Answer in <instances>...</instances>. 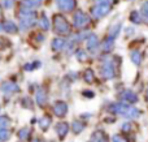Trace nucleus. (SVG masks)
Here are the masks:
<instances>
[{
  "mask_svg": "<svg viewBox=\"0 0 148 142\" xmlns=\"http://www.w3.org/2000/svg\"><path fill=\"white\" fill-rule=\"evenodd\" d=\"M109 111L116 115L123 116L126 119H138L140 116V111L135 107H131L130 104L122 103V102H116L109 104Z\"/></svg>",
  "mask_w": 148,
  "mask_h": 142,
  "instance_id": "obj_1",
  "label": "nucleus"
},
{
  "mask_svg": "<svg viewBox=\"0 0 148 142\" xmlns=\"http://www.w3.org/2000/svg\"><path fill=\"white\" fill-rule=\"evenodd\" d=\"M18 18H20V23H18V29L21 31H26L27 29L33 28L36 22V13L34 10H26L21 9L18 13Z\"/></svg>",
  "mask_w": 148,
  "mask_h": 142,
  "instance_id": "obj_2",
  "label": "nucleus"
},
{
  "mask_svg": "<svg viewBox=\"0 0 148 142\" xmlns=\"http://www.w3.org/2000/svg\"><path fill=\"white\" fill-rule=\"evenodd\" d=\"M52 25H53V31L57 35H66L70 33V23L62 14H55L52 18Z\"/></svg>",
  "mask_w": 148,
  "mask_h": 142,
  "instance_id": "obj_3",
  "label": "nucleus"
},
{
  "mask_svg": "<svg viewBox=\"0 0 148 142\" xmlns=\"http://www.w3.org/2000/svg\"><path fill=\"white\" fill-rule=\"evenodd\" d=\"M101 76L104 80H113L116 77L114 63L110 59H107L101 65Z\"/></svg>",
  "mask_w": 148,
  "mask_h": 142,
  "instance_id": "obj_4",
  "label": "nucleus"
},
{
  "mask_svg": "<svg viewBox=\"0 0 148 142\" xmlns=\"http://www.w3.org/2000/svg\"><path fill=\"white\" fill-rule=\"evenodd\" d=\"M110 10H112V5L110 4H100V3H97V4L91 9V14L94 18L99 20V18L105 17Z\"/></svg>",
  "mask_w": 148,
  "mask_h": 142,
  "instance_id": "obj_5",
  "label": "nucleus"
},
{
  "mask_svg": "<svg viewBox=\"0 0 148 142\" xmlns=\"http://www.w3.org/2000/svg\"><path fill=\"white\" fill-rule=\"evenodd\" d=\"M90 17L83 12V10H77L73 16V25L77 29H83L86 25H88Z\"/></svg>",
  "mask_w": 148,
  "mask_h": 142,
  "instance_id": "obj_6",
  "label": "nucleus"
},
{
  "mask_svg": "<svg viewBox=\"0 0 148 142\" xmlns=\"http://www.w3.org/2000/svg\"><path fill=\"white\" fill-rule=\"evenodd\" d=\"M56 1V5L60 10L62 12H73L77 7V0H55Z\"/></svg>",
  "mask_w": 148,
  "mask_h": 142,
  "instance_id": "obj_7",
  "label": "nucleus"
},
{
  "mask_svg": "<svg viewBox=\"0 0 148 142\" xmlns=\"http://www.w3.org/2000/svg\"><path fill=\"white\" fill-rule=\"evenodd\" d=\"M120 98H121V101H122V103H126V104H134L139 101L138 95H136L133 90H130V89L123 90L122 93L120 94Z\"/></svg>",
  "mask_w": 148,
  "mask_h": 142,
  "instance_id": "obj_8",
  "label": "nucleus"
},
{
  "mask_svg": "<svg viewBox=\"0 0 148 142\" xmlns=\"http://www.w3.org/2000/svg\"><path fill=\"white\" fill-rule=\"evenodd\" d=\"M0 90L5 94L12 95V94H16L20 91V86H18L17 83L12 82V81H4V82L0 85Z\"/></svg>",
  "mask_w": 148,
  "mask_h": 142,
  "instance_id": "obj_9",
  "label": "nucleus"
},
{
  "mask_svg": "<svg viewBox=\"0 0 148 142\" xmlns=\"http://www.w3.org/2000/svg\"><path fill=\"white\" fill-rule=\"evenodd\" d=\"M53 114L57 117H65L68 114V104L64 101H57L53 104Z\"/></svg>",
  "mask_w": 148,
  "mask_h": 142,
  "instance_id": "obj_10",
  "label": "nucleus"
},
{
  "mask_svg": "<svg viewBox=\"0 0 148 142\" xmlns=\"http://www.w3.org/2000/svg\"><path fill=\"white\" fill-rule=\"evenodd\" d=\"M0 31H4V33H8V34H16L18 31V26L13 21L7 20L0 22Z\"/></svg>",
  "mask_w": 148,
  "mask_h": 142,
  "instance_id": "obj_11",
  "label": "nucleus"
},
{
  "mask_svg": "<svg viewBox=\"0 0 148 142\" xmlns=\"http://www.w3.org/2000/svg\"><path fill=\"white\" fill-rule=\"evenodd\" d=\"M86 46L90 52H95L99 48V38H97L96 34H88L86 39Z\"/></svg>",
  "mask_w": 148,
  "mask_h": 142,
  "instance_id": "obj_12",
  "label": "nucleus"
},
{
  "mask_svg": "<svg viewBox=\"0 0 148 142\" xmlns=\"http://www.w3.org/2000/svg\"><path fill=\"white\" fill-rule=\"evenodd\" d=\"M55 130H56L57 136H59L60 140H64L65 137H66V134L69 133V124L65 121H60L56 124V127H55Z\"/></svg>",
  "mask_w": 148,
  "mask_h": 142,
  "instance_id": "obj_13",
  "label": "nucleus"
},
{
  "mask_svg": "<svg viewBox=\"0 0 148 142\" xmlns=\"http://www.w3.org/2000/svg\"><path fill=\"white\" fill-rule=\"evenodd\" d=\"M47 99H48L47 91L44 90L43 88H40L38 91H36V94H35V102H36V104H38V106H40V107L46 106Z\"/></svg>",
  "mask_w": 148,
  "mask_h": 142,
  "instance_id": "obj_14",
  "label": "nucleus"
},
{
  "mask_svg": "<svg viewBox=\"0 0 148 142\" xmlns=\"http://www.w3.org/2000/svg\"><path fill=\"white\" fill-rule=\"evenodd\" d=\"M42 0H23L22 1V8L21 9H26V10H34L38 7H40Z\"/></svg>",
  "mask_w": 148,
  "mask_h": 142,
  "instance_id": "obj_15",
  "label": "nucleus"
},
{
  "mask_svg": "<svg viewBox=\"0 0 148 142\" xmlns=\"http://www.w3.org/2000/svg\"><path fill=\"white\" fill-rule=\"evenodd\" d=\"M88 142H109L108 141V136L105 134L103 130H96V132L92 133L91 138H90Z\"/></svg>",
  "mask_w": 148,
  "mask_h": 142,
  "instance_id": "obj_16",
  "label": "nucleus"
},
{
  "mask_svg": "<svg viewBox=\"0 0 148 142\" xmlns=\"http://www.w3.org/2000/svg\"><path fill=\"white\" fill-rule=\"evenodd\" d=\"M65 46H66V42L61 37H57V38H55L52 41V48H53V51H61V50L65 48Z\"/></svg>",
  "mask_w": 148,
  "mask_h": 142,
  "instance_id": "obj_17",
  "label": "nucleus"
},
{
  "mask_svg": "<svg viewBox=\"0 0 148 142\" xmlns=\"http://www.w3.org/2000/svg\"><path fill=\"white\" fill-rule=\"evenodd\" d=\"M84 128H86V123L81 121V120H74L72 123V130L75 134H79L81 132H83Z\"/></svg>",
  "mask_w": 148,
  "mask_h": 142,
  "instance_id": "obj_18",
  "label": "nucleus"
},
{
  "mask_svg": "<svg viewBox=\"0 0 148 142\" xmlns=\"http://www.w3.org/2000/svg\"><path fill=\"white\" fill-rule=\"evenodd\" d=\"M38 125H39V128H40L43 132H47V130H48V128H49V125H51V117H49V116L40 117V119H39V121H38Z\"/></svg>",
  "mask_w": 148,
  "mask_h": 142,
  "instance_id": "obj_19",
  "label": "nucleus"
},
{
  "mask_svg": "<svg viewBox=\"0 0 148 142\" xmlns=\"http://www.w3.org/2000/svg\"><path fill=\"white\" fill-rule=\"evenodd\" d=\"M113 47H114V39H112V38H105L104 39V42H103V44H101V50L104 52H109V51H112L113 50Z\"/></svg>",
  "mask_w": 148,
  "mask_h": 142,
  "instance_id": "obj_20",
  "label": "nucleus"
},
{
  "mask_svg": "<svg viewBox=\"0 0 148 142\" xmlns=\"http://www.w3.org/2000/svg\"><path fill=\"white\" fill-rule=\"evenodd\" d=\"M38 23H39V26H40L43 30H48L49 26H51V22H49L48 17H47L44 13H42V16H40V18H39Z\"/></svg>",
  "mask_w": 148,
  "mask_h": 142,
  "instance_id": "obj_21",
  "label": "nucleus"
},
{
  "mask_svg": "<svg viewBox=\"0 0 148 142\" xmlns=\"http://www.w3.org/2000/svg\"><path fill=\"white\" fill-rule=\"evenodd\" d=\"M120 31H121V22L114 23V25L109 29V35H108V37H109V38H112V39H116L118 37V34H120Z\"/></svg>",
  "mask_w": 148,
  "mask_h": 142,
  "instance_id": "obj_22",
  "label": "nucleus"
},
{
  "mask_svg": "<svg viewBox=\"0 0 148 142\" xmlns=\"http://www.w3.org/2000/svg\"><path fill=\"white\" fill-rule=\"evenodd\" d=\"M130 21L134 22L135 25H139V23L143 21V17H142V14L138 12V10H133L130 14Z\"/></svg>",
  "mask_w": 148,
  "mask_h": 142,
  "instance_id": "obj_23",
  "label": "nucleus"
},
{
  "mask_svg": "<svg viewBox=\"0 0 148 142\" xmlns=\"http://www.w3.org/2000/svg\"><path fill=\"white\" fill-rule=\"evenodd\" d=\"M83 78H84V81H86L87 83H91V82H94V78H95L94 70H92V69H90V68H87V69L84 70V73H83Z\"/></svg>",
  "mask_w": 148,
  "mask_h": 142,
  "instance_id": "obj_24",
  "label": "nucleus"
},
{
  "mask_svg": "<svg viewBox=\"0 0 148 142\" xmlns=\"http://www.w3.org/2000/svg\"><path fill=\"white\" fill-rule=\"evenodd\" d=\"M130 59L135 65H139L142 63V54L139 51H133L130 54Z\"/></svg>",
  "mask_w": 148,
  "mask_h": 142,
  "instance_id": "obj_25",
  "label": "nucleus"
},
{
  "mask_svg": "<svg viewBox=\"0 0 148 142\" xmlns=\"http://www.w3.org/2000/svg\"><path fill=\"white\" fill-rule=\"evenodd\" d=\"M17 136H18V138H20V141H25V140H27L29 136H30V130H29L27 128H22V129L17 133Z\"/></svg>",
  "mask_w": 148,
  "mask_h": 142,
  "instance_id": "obj_26",
  "label": "nucleus"
},
{
  "mask_svg": "<svg viewBox=\"0 0 148 142\" xmlns=\"http://www.w3.org/2000/svg\"><path fill=\"white\" fill-rule=\"evenodd\" d=\"M142 17H143L144 22L148 25V1H144L142 5Z\"/></svg>",
  "mask_w": 148,
  "mask_h": 142,
  "instance_id": "obj_27",
  "label": "nucleus"
},
{
  "mask_svg": "<svg viewBox=\"0 0 148 142\" xmlns=\"http://www.w3.org/2000/svg\"><path fill=\"white\" fill-rule=\"evenodd\" d=\"M9 137H10V132L7 129V128L0 129V142H5Z\"/></svg>",
  "mask_w": 148,
  "mask_h": 142,
  "instance_id": "obj_28",
  "label": "nucleus"
},
{
  "mask_svg": "<svg viewBox=\"0 0 148 142\" xmlns=\"http://www.w3.org/2000/svg\"><path fill=\"white\" fill-rule=\"evenodd\" d=\"M75 56L79 61H86L87 60V54H86L84 50H78V51L75 52Z\"/></svg>",
  "mask_w": 148,
  "mask_h": 142,
  "instance_id": "obj_29",
  "label": "nucleus"
},
{
  "mask_svg": "<svg viewBox=\"0 0 148 142\" xmlns=\"http://www.w3.org/2000/svg\"><path fill=\"white\" fill-rule=\"evenodd\" d=\"M10 120L8 119L7 116H0V129H3V128H7L8 125H9Z\"/></svg>",
  "mask_w": 148,
  "mask_h": 142,
  "instance_id": "obj_30",
  "label": "nucleus"
},
{
  "mask_svg": "<svg viewBox=\"0 0 148 142\" xmlns=\"http://www.w3.org/2000/svg\"><path fill=\"white\" fill-rule=\"evenodd\" d=\"M40 63L39 61H35V63H31V64H26L25 65V70H34V69H36L38 67H40Z\"/></svg>",
  "mask_w": 148,
  "mask_h": 142,
  "instance_id": "obj_31",
  "label": "nucleus"
},
{
  "mask_svg": "<svg viewBox=\"0 0 148 142\" xmlns=\"http://www.w3.org/2000/svg\"><path fill=\"white\" fill-rule=\"evenodd\" d=\"M1 4H3V7H4L5 9H9V8L13 7V4H14V0H3Z\"/></svg>",
  "mask_w": 148,
  "mask_h": 142,
  "instance_id": "obj_32",
  "label": "nucleus"
},
{
  "mask_svg": "<svg viewBox=\"0 0 148 142\" xmlns=\"http://www.w3.org/2000/svg\"><path fill=\"white\" fill-rule=\"evenodd\" d=\"M112 142H127V141H126L125 138L122 137V136L114 134V136H113V138H112Z\"/></svg>",
  "mask_w": 148,
  "mask_h": 142,
  "instance_id": "obj_33",
  "label": "nucleus"
},
{
  "mask_svg": "<svg viewBox=\"0 0 148 142\" xmlns=\"http://www.w3.org/2000/svg\"><path fill=\"white\" fill-rule=\"evenodd\" d=\"M5 47H7V41L0 37V48H5Z\"/></svg>",
  "mask_w": 148,
  "mask_h": 142,
  "instance_id": "obj_34",
  "label": "nucleus"
},
{
  "mask_svg": "<svg viewBox=\"0 0 148 142\" xmlns=\"http://www.w3.org/2000/svg\"><path fill=\"white\" fill-rule=\"evenodd\" d=\"M130 128H131V125L129 124V123H125V124L122 125V129L125 130V132H129V130H130Z\"/></svg>",
  "mask_w": 148,
  "mask_h": 142,
  "instance_id": "obj_35",
  "label": "nucleus"
},
{
  "mask_svg": "<svg viewBox=\"0 0 148 142\" xmlns=\"http://www.w3.org/2000/svg\"><path fill=\"white\" fill-rule=\"evenodd\" d=\"M83 95H86V97H91V98H92V97H94V93H92V91H84Z\"/></svg>",
  "mask_w": 148,
  "mask_h": 142,
  "instance_id": "obj_36",
  "label": "nucleus"
},
{
  "mask_svg": "<svg viewBox=\"0 0 148 142\" xmlns=\"http://www.w3.org/2000/svg\"><path fill=\"white\" fill-rule=\"evenodd\" d=\"M33 142H42V141H40V140H34Z\"/></svg>",
  "mask_w": 148,
  "mask_h": 142,
  "instance_id": "obj_37",
  "label": "nucleus"
},
{
  "mask_svg": "<svg viewBox=\"0 0 148 142\" xmlns=\"http://www.w3.org/2000/svg\"><path fill=\"white\" fill-rule=\"evenodd\" d=\"M147 101H148V90H147Z\"/></svg>",
  "mask_w": 148,
  "mask_h": 142,
  "instance_id": "obj_38",
  "label": "nucleus"
}]
</instances>
